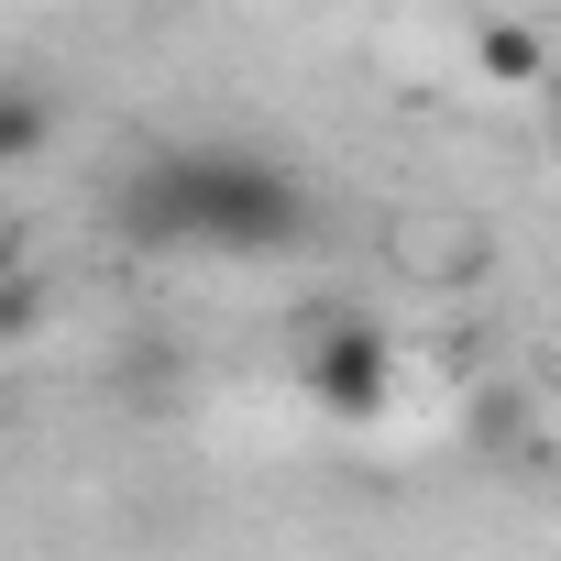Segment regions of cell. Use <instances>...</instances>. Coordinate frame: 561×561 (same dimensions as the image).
I'll return each instance as SVG.
<instances>
[{
    "label": "cell",
    "instance_id": "3",
    "mask_svg": "<svg viewBox=\"0 0 561 561\" xmlns=\"http://www.w3.org/2000/svg\"><path fill=\"white\" fill-rule=\"evenodd\" d=\"M45 144V100L34 89H12V78H0V165H23Z\"/></svg>",
    "mask_w": 561,
    "mask_h": 561
},
{
    "label": "cell",
    "instance_id": "2",
    "mask_svg": "<svg viewBox=\"0 0 561 561\" xmlns=\"http://www.w3.org/2000/svg\"><path fill=\"white\" fill-rule=\"evenodd\" d=\"M309 375H320V397H331L342 419H375V408H386V342H375V331H331V342L309 353Z\"/></svg>",
    "mask_w": 561,
    "mask_h": 561
},
{
    "label": "cell",
    "instance_id": "1",
    "mask_svg": "<svg viewBox=\"0 0 561 561\" xmlns=\"http://www.w3.org/2000/svg\"><path fill=\"white\" fill-rule=\"evenodd\" d=\"M122 231H133V242L275 253V242L309 231V187L275 165V154H242V144H176V154H154V165L122 187Z\"/></svg>",
    "mask_w": 561,
    "mask_h": 561
}]
</instances>
